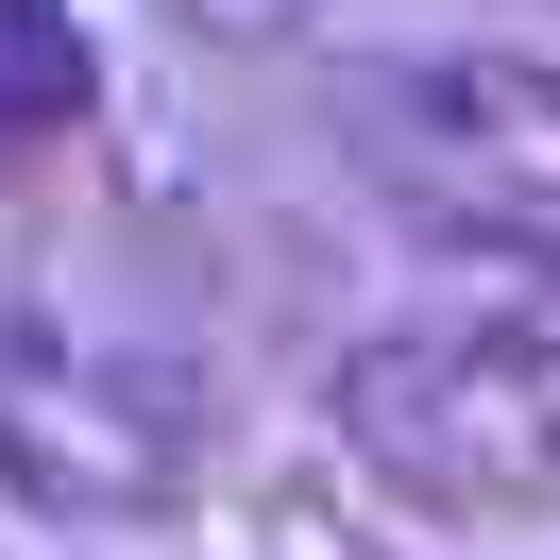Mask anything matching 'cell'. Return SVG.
<instances>
[{
  "instance_id": "6da1fadb",
  "label": "cell",
  "mask_w": 560,
  "mask_h": 560,
  "mask_svg": "<svg viewBox=\"0 0 560 560\" xmlns=\"http://www.w3.org/2000/svg\"><path fill=\"white\" fill-rule=\"evenodd\" d=\"M357 492L442 544H526L560 526V289H492V306H408L340 357L323 390Z\"/></svg>"
},
{
  "instance_id": "7a4b0ae2",
  "label": "cell",
  "mask_w": 560,
  "mask_h": 560,
  "mask_svg": "<svg viewBox=\"0 0 560 560\" xmlns=\"http://www.w3.org/2000/svg\"><path fill=\"white\" fill-rule=\"evenodd\" d=\"M340 153L390 238L442 272L560 289V69L544 51H374L340 85Z\"/></svg>"
},
{
  "instance_id": "3957f363",
  "label": "cell",
  "mask_w": 560,
  "mask_h": 560,
  "mask_svg": "<svg viewBox=\"0 0 560 560\" xmlns=\"http://www.w3.org/2000/svg\"><path fill=\"white\" fill-rule=\"evenodd\" d=\"M221 476V374L137 323H18L0 340V510L119 544V526H187Z\"/></svg>"
}]
</instances>
